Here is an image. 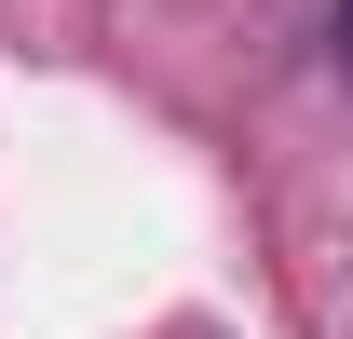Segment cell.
<instances>
[{"label":"cell","instance_id":"cell-1","mask_svg":"<svg viewBox=\"0 0 353 339\" xmlns=\"http://www.w3.org/2000/svg\"><path fill=\"white\" fill-rule=\"evenodd\" d=\"M326 28H340V82H353V0H340V14H326Z\"/></svg>","mask_w":353,"mask_h":339}]
</instances>
